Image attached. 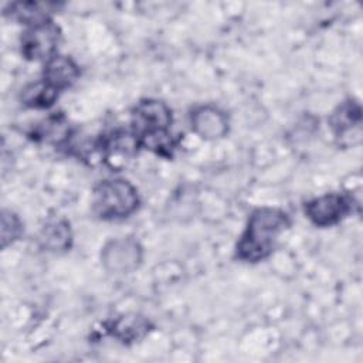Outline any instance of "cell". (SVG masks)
<instances>
[{
  "mask_svg": "<svg viewBox=\"0 0 363 363\" xmlns=\"http://www.w3.org/2000/svg\"><path fill=\"white\" fill-rule=\"evenodd\" d=\"M291 227L289 216L275 207L255 208L235 245V257L248 264L267 259L275 250L279 235Z\"/></svg>",
  "mask_w": 363,
  "mask_h": 363,
  "instance_id": "1",
  "label": "cell"
},
{
  "mask_svg": "<svg viewBox=\"0 0 363 363\" xmlns=\"http://www.w3.org/2000/svg\"><path fill=\"white\" fill-rule=\"evenodd\" d=\"M172 123V109L155 98L140 99L130 113V132L139 146L166 159H170L176 149Z\"/></svg>",
  "mask_w": 363,
  "mask_h": 363,
  "instance_id": "2",
  "label": "cell"
},
{
  "mask_svg": "<svg viewBox=\"0 0 363 363\" xmlns=\"http://www.w3.org/2000/svg\"><path fill=\"white\" fill-rule=\"evenodd\" d=\"M140 204L138 189L126 179H106L92 190V211L101 220H122Z\"/></svg>",
  "mask_w": 363,
  "mask_h": 363,
  "instance_id": "3",
  "label": "cell"
},
{
  "mask_svg": "<svg viewBox=\"0 0 363 363\" xmlns=\"http://www.w3.org/2000/svg\"><path fill=\"white\" fill-rule=\"evenodd\" d=\"M60 41V27L52 20H47L34 26H28L20 38V50L26 60L48 61L57 55Z\"/></svg>",
  "mask_w": 363,
  "mask_h": 363,
  "instance_id": "4",
  "label": "cell"
},
{
  "mask_svg": "<svg viewBox=\"0 0 363 363\" xmlns=\"http://www.w3.org/2000/svg\"><path fill=\"white\" fill-rule=\"evenodd\" d=\"M143 248L133 237H121L108 241L101 252V262L111 274H130L139 268Z\"/></svg>",
  "mask_w": 363,
  "mask_h": 363,
  "instance_id": "5",
  "label": "cell"
},
{
  "mask_svg": "<svg viewBox=\"0 0 363 363\" xmlns=\"http://www.w3.org/2000/svg\"><path fill=\"white\" fill-rule=\"evenodd\" d=\"M353 210V200L343 193H326L305 203L303 213L316 227H332Z\"/></svg>",
  "mask_w": 363,
  "mask_h": 363,
  "instance_id": "6",
  "label": "cell"
},
{
  "mask_svg": "<svg viewBox=\"0 0 363 363\" xmlns=\"http://www.w3.org/2000/svg\"><path fill=\"white\" fill-rule=\"evenodd\" d=\"M328 125L340 145H350L352 138L360 142L362 135V108L354 99L340 102L329 115Z\"/></svg>",
  "mask_w": 363,
  "mask_h": 363,
  "instance_id": "7",
  "label": "cell"
},
{
  "mask_svg": "<svg viewBox=\"0 0 363 363\" xmlns=\"http://www.w3.org/2000/svg\"><path fill=\"white\" fill-rule=\"evenodd\" d=\"M191 130L206 140H217L224 138L230 129L227 113L216 105L196 106L190 113Z\"/></svg>",
  "mask_w": 363,
  "mask_h": 363,
  "instance_id": "8",
  "label": "cell"
},
{
  "mask_svg": "<svg viewBox=\"0 0 363 363\" xmlns=\"http://www.w3.org/2000/svg\"><path fill=\"white\" fill-rule=\"evenodd\" d=\"M153 329L150 320L138 313H125L106 325L108 333L123 345H132L142 340Z\"/></svg>",
  "mask_w": 363,
  "mask_h": 363,
  "instance_id": "9",
  "label": "cell"
},
{
  "mask_svg": "<svg viewBox=\"0 0 363 363\" xmlns=\"http://www.w3.org/2000/svg\"><path fill=\"white\" fill-rule=\"evenodd\" d=\"M79 75L81 71L78 64L71 57L61 54L45 61L43 69V79L57 91H64L72 86Z\"/></svg>",
  "mask_w": 363,
  "mask_h": 363,
  "instance_id": "10",
  "label": "cell"
},
{
  "mask_svg": "<svg viewBox=\"0 0 363 363\" xmlns=\"http://www.w3.org/2000/svg\"><path fill=\"white\" fill-rule=\"evenodd\" d=\"M28 135L35 142L62 146L69 142L72 133L67 118L61 112H57L37 123Z\"/></svg>",
  "mask_w": 363,
  "mask_h": 363,
  "instance_id": "11",
  "label": "cell"
},
{
  "mask_svg": "<svg viewBox=\"0 0 363 363\" xmlns=\"http://www.w3.org/2000/svg\"><path fill=\"white\" fill-rule=\"evenodd\" d=\"M58 3H40V1H17L10 3L4 9V14L27 26H34L51 20V14L60 9Z\"/></svg>",
  "mask_w": 363,
  "mask_h": 363,
  "instance_id": "12",
  "label": "cell"
},
{
  "mask_svg": "<svg viewBox=\"0 0 363 363\" xmlns=\"http://www.w3.org/2000/svg\"><path fill=\"white\" fill-rule=\"evenodd\" d=\"M41 248L50 252H64L72 245V231L69 221L65 218L48 220L38 235Z\"/></svg>",
  "mask_w": 363,
  "mask_h": 363,
  "instance_id": "13",
  "label": "cell"
},
{
  "mask_svg": "<svg viewBox=\"0 0 363 363\" xmlns=\"http://www.w3.org/2000/svg\"><path fill=\"white\" fill-rule=\"evenodd\" d=\"M60 91L48 85L44 79L26 85L20 92V101L24 106L33 109H48L58 99Z\"/></svg>",
  "mask_w": 363,
  "mask_h": 363,
  "instance_id": "14",
  "label": "cell"
},
{
  "mask_svg": "<svg viewBox=\"0 0 363 363\" xmlns=\"http://www.w3.org/2000/svg\"><path fill=\"white\" fill-rule=\"evenodd\" d=\"M24 233V225L20 217L11 210L1 211V248H7L14 241H17Z\"/></svg>",
  "mask_w": 363,
  "mask_h": 363,
  "instance_id": "15",
  "label": "cell"
}]
</instances>
